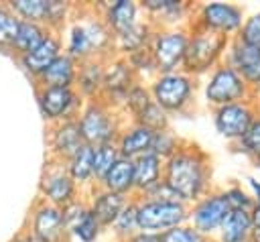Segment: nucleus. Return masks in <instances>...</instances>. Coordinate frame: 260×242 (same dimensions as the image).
Here are the masks:
<instances>
[{"mask_svg": "<svg viewBox=\"0 0 260 242\" xmlns=\"http://www.w3.org/2000/svg\"><path fill=\"white\" fill-rule=\"evenodd\" d=\"M67 14H69V4L67 2H61V0H49V10H47V28L53 31V28H59L65 24L67 20Z\"/></svg>", "mask_w": 260, "mask_h": 242, "instance_id": "44", "label": "nucleus"}, {"mask_svg": "<svg viewBox=\"0 0 260 242\" xmlns=\"http://www.w3.org/2000/svg\"><path fill=\"white\" fill-rule=\"evenodd\" d=\"M152 136H154V132L150 128L132 122V124L122 126V130H120V134H118V138H116L114 144H116L120 157L134 161V159L150 153Z\"/></svg>", "mask_w": 260, "mask_h": 242, "instance_id": "18", "label": "nucleus"}, {"mask_svg": "<svg viewBox=\"0 0 260 242\" xmlns=\"http://www.w3.org/2000/svg\"><path fill=\"white\" fill-rule=\"evenodd\" d=\"M122 242H160V236L158 234H148V232H136L132 236H128L126 240Z\"/></svg>", "mask_w": 260, "mask_h": 242, "instance_id": "45", "label": "nucleus"}, {"mask_svg": "<svg viewBox=\"0 0 260 242\" xmlns=\"http://www.w3.org/2000/svg\"><path fill=\"white\" fill-rule=\"evenodd\" d=\"M75 120H77L83 142L89 146L116 142V138L124 126L120 120V110L116 106L108 104L104 98L85 100V104L81 106Z\"/></svg>", "mask_w": 260, "mask_h": 242, "instance_id": "2", "label": "nucleus"}, {"mask_svg": "<svg viewBox=\"0 0 260 242\" xmlns=\"http://www.w3.org/2000/svg\"><path fill=\"white\" fill-rule=\"evenodd\" d=\"M160 242H213V238L203 236L189 224H181V226L171 228L165 234H160Z\"/></svg>", "mask_w": 260, "mask_h": 242, "instance_id": "41", "label": "nucleus"}, {"mask_svg": "<svg viewBox=\"0 0 260 242\" xmlns=\"http://www.w3.org/2000/svg\"><path fill=\"white\" fill-rule=\"evenodd\" d=\"M162 183L175 199L185 205L213 189V161L211 155L197 142L183 140V144L162 161Z\"/></svg>", "mask_w": 260, "mask_h": 242, "instance_id": "1", "label": "nucleus"}, {"mask_svg": "<svg viewBox=\"0 0 260 242\" xmlns=\"http://www.w3.org/2000/svg\"><path fill=\"white\" fill-rule=\"evenodd\" d=\"M260 112V102L258 98H250V100H242V102H232L219 108L211 110V122L215 132L228 140V142H238L244 132L248 130L250 122L254 120V116Z\"/></svg>", "mask_w": 260, "mask_h": 242, "instance_id": "9", "label": "nucleus"}, {"mask_svg": "<svg viewBox=\"0 0 260 242\" xmlns=\"http://www.w3.org/2000/svg\"><path fill=\"white\" fill-rule=\"evenodd\" d=\"M199 79L185 73L183 69L156 73L150 79V96L152 102L158 104L167 114H183L195 104Z\"/></svg>", "mask_w": 260, "mask_h": 242, "instance_id": "3", "label": "nucleus"}, {"mask_svg": "<svg viewBox=\"0 0 260 242\" xmlns=\"http://www.w3.org/2000/svg\"><path fill=\"white\" fill-rule=\"evenodd\" d=\"M104 61L106 59H85L77 65L75 75V92L83 100H95L102 98V83H104Z\"/></svg>", "mask_w": 260, "mask_h": 242, "instance_id": "21", "label": "nucleus"}, {"mask_svg": "<svg viewBox=\"0 0 260 242\" xmlns=\"http://www.w3.org/2000/svg\"><path fill=\"white\" fill-rule=\"evenodd\" d=\"M39 106L43 116L51 122L75 120L83 106V98L75 92V87H41Z\"/></svg>", "mask_w": 260, "mask_h": 242, "instance_id": "11", "label": "nucleus"}, {"mask_svg": "<svg viewBox=\"0 0 260 242\" xmlns=\"http://www.w3.org/2000/svg\"><path fill=\"white\" fill-rule=\"evenodd\" d=\"M83 138H81V132H79V126H77V120H63V122H57L55 130H53V136H51V146H53V153L59 161H69L81 146H83Z\"/></svg>", "mask_w": 260, "mask_h": 242, "instance_id": "23", "label": "nucleus"}, {"mask_svg": "<svg viewBox=\"0 0 260 242\" xmlns=\"http://www.w3.org/2000/svg\"><path fill=\"white\" fill-rule=\"evenodd\" d=\"M136 199V226L138 232L165 234L171 228L187 224L189 205L179 199Z\"/></svg>", "mask_w": 260, "mask_h": 242, "instance_id": "5", "label": "nucleus"}, {"mask_svg": "<svg viewBox=\"0 0 260 242\" xmlns=\"http://www.w3.org/2000/svg\"><path fill=\"white\" fill-rule=\"evenodd\" d=\"M77 61L71 59L67 53H61L41 75V87H73L77 75Z\"/></svg>", "mask_w": 260, "mask_h": 242, "instance_id": "27", "label": "nucleus"}, {"mask_svg": "<svg viewBox=\"0 0 260 242\" xmlns=\"http://www.w3.org/2000/svg\"><path fill=\"white\" fill-rule=\"evenodd\" d=\"M63 53V43H61V39L53 33V31H49V35L45 37V41L39 45V47H35L30 53H26V55H20V63H22V67L28 71V73H32L35 77H39L59 55Z\"/></svg>", "mask_w": 260, "mask_h": 242, "instance_id": "20", "label": "nucleus"}, {"mask_svg": "<svg viewBox=\"0 0 260 242\" xmlns=\"http://www.w3.org/2000/svg\"><path fill=\"white\" fill-rule=\"evenodd\" d=\"M132 122H136V124H142V126H146V128H150L152 132H156V130H162V128H169V114L158 106V104H154V102H150Z\"/></svg>", "mask_w": 260, "mask_h": 242, "instance_id": "37", "label": "nucleus"}, {"mask_svg": "<svg viewBox=\"0 0 260 242\" xmlns=\"http://www.w3.org/2000/svg\"><path fill=\"white\" fill-rule=\"evenodd\" d=\"M246 183H248V191L254 197V201H260V181L256 177H248Z\"/></svg>", "mask_w": 260, "mask_h": 242, "instance_id": "46", "label": "nucleus"}, {"mask_svg": "<svg viewBox=\"0 0 260 242\" xmlns=\"http://www.w3.org/2000/svg\"><path fill=\"white\" fill-rule=\"evenodd\" d=\"M183 144V138L173 132L171 128H162V130H156L154 136H152V144H150V153L156 155L158 159L167 161L171 155H175V150Z\"/></svg>", "mask_w": 260, "mask_h": 242, "instance_id": "33", "label": "nucleus"}, {"mask_svg": "<svg viewBox=\"0 0 260 242\" xmlns=\"http://www.w3.org/2000/svg\"><path fill=\"white\" fill-rule=\"evenodd\" d=\"M152 35H154V24L148 18H140L126 33L114 37V55L128 57L140 49H146L150 45Z\"/></svg>", "mask_w": 260, "mask_h": 242, "instance_id": "22", "label": "nucleus"}, {"mask_svg": "<svg viewBox=\"0 0 260 242\" xmlns=\"http://www.w3.org/2000/svg\"><path fill=\"white\" fill-rule=\"evenodd\" d=\"M234 39H238L244 45H250L254 49H260V10L246 14V18Z\"/></svg>", "mask_w": 260, "mask_h": 242, "instance_id": "40", "label": "nucleus"}, {"mask_svg": "<svg viewBox=\"0 0 260 242\" xmlns=\"http://www.w3.org/2000/svg\"><path fill=\"white\" fill-rule=\"evenodd\" d=\"M16 242H39V240H37L32 234H28V236H22V238H18Z\"/></svg>", "mask_w": 260, "mask_h": 242, "instance_id": "49", "label": "nucleus"}, {"mask_svg": "<svg viewBox=\"0 0 260 242\" xmlns=\"http://www.w3.org/2000/svg\"><path fill=\"white\" fill-rule=\"evenodd\" d=\"M118 157H120V153L114 142L93 146V183L95 185L102 181V177L108 173V169L118 161Z\"/></svg>", "mask_w": 260, "mask_h": 242, "instance_id": "35", "label": "nucleus"}, {"mask_svg": "<svg viewBox=\"0 0 260 242\" xmlns=\"http://www.w3.org/2000/svg\"><path fill=\"white\" fill-rule=\"evenodd\" d=\"M32 236L39 242H67V228L61 207L43 203L32 218Z\"/></svg>", "mask_w": 260, "mask_h": 242, "instance_id": "16", "label": "nucleus"}, {"mask_svg": "<svg viewBox=\"0 0 260 242\" xmlns=\"http://www.w3.org/2000/svg\"><path fill=\"white\" fill-rule=\"evenodd\" d=\"M256 98L250 87L246 85V81L240 77V73L230 67L225 61H221L219 65H215L203 81V100L205 104L213 110L232 102H242V100H250Z\"/></svg>", "mask_w": 260, "mask_h": 242, "instance_id": "7", "label": "nucleus"}, {"mask_svg": "<svg viewBox=\"0 0 260 242\" xmlns=\"http://www.w3.org/2000/svg\"><path fill=\"white\" fill-rule=\"evenodd\" d=\"M65 169L77 187L95 185L93 183V146L83 144L69 161H65Z\"/></svg>", "mask_w": 260, "mask_h": 242, "instance_id": "28", "label": "nucleus"}, {"mask_svg": "<svg viewBox=\"0 0 260 242\" xmlns=\"http://www.w3.org/2000/svg\"><path fill=\"white\" fill-rule=\"evenodd\" d=\"M102 8V20L106 22V26L110 28V33L114 37L126 33L132 24H136L140 20V4L132 2V0H114V2H104L100 4Z\"/></svg>", "mask_w": 260, "mask_h": 242, "instance_id": "17", "label": "nucleus"}, {"mask_svg": "<svg viewBox=\"0 0 260 242\" xmlns=\"http://www.w3.org/2000/svg\"><path fill=\"white\" fill-rule=\"evenodd\" d=\"M250 218H252L254 228H260V201H254V205L250 209Z\"/></svg>", "mask_w": 260, "mask_h": 242, "instance_id": "47", "label": "nucleus"}, {"mask_svg": "<svg viewBox=\"0 0 260 242\" xmlns=\"http://www.w3.org/2000/svg\"><path fill=\"white\" fill-rule=\"evenodd\" d=\"M128 199H130L128 195L114 193V191H108V189H102V187L95 185L93 191H91V199H89L87 207L95 216L100 226L108 228V226H112L116 216L122 211V207L128 203Z\"/></svg>", "mask_w": 260, "mask_h": 242, "instance_id": "19", "label": "nucleus"}, {"mask_svg": "<svg viewBox=\"0 0 260 242\" xmlns=\"http://www.w3.org/2000/svg\"><path fill=\"white\" fill-rule=\"evenodd\" d=\"M152 102V96H150V89H148V85L146 83H142L140 79L126 92V96H124V100H122V104H120V108H122V112L124 114H130L132 116V120L148 106Z\"/></svg>", "mask_w": 260, "mask_h": 242, "instance_id": "32", "label": "nucleus"}, {"mask_svg": "<svg viewBox=\"0 0 260 242\" xmlns=\"http://www.w3.org/2000/svg\"><path fill=\"white\" fill-rule=\"evenodd\" d=\"M20 20L26 22H37V24H47V10H49V0H12L8 6Z\"/></svg>", "mask_w": 260, "mask_h": 242, "instance_id": "31", "label": "nucleus"}, {"mask_svg": "<svg viewBox=\"0 0 260 242\" xmlns=\"http://www.w3.org/2000/svg\"><path fill=\"white\" fill-rule=\"evenodd\" d=\"M193 2L189 0H142L140 10L148 16V20L156 28H177L191 26L193 18Z\"/></svg>", "mask_w": 260, "mask_h": 242, "instance_id": "12", "label": "nucleus"}, {"mask_svg": "<svg viewBox=\"0 0 260 242\" xmlns=\"http://www.w3.org/2000/svg\"><path fill=\"white\" fill-rule=\"evenodd\" d=\"M71 59H75L77 63L85 61V59H91L93 57V51H91V45H89V37L85 33V26L81 24V20H75L71 26H69V33H67V43H65V51Z\"/></svg>", "mask_w": 260, "mask_h": 242, "instance_id": "30", "label": "nucleus"}, {"mask_svg": "<svg viewBox=\"0 0 260 242\" xmlns=\"http://www.w3.org/2000/svg\"><path fill=\"white\" fill-rule=\"evenodd\" d=\"M162 181V159L146 153L134 159V197H142Z\"/></svg>", "mask_w": 260, "mask_h": 242, "instance_id": "24", "label": "nucleus"}, {"mask_svg": "<svg viewBox=\"0 0 260 242\" xmlns=\"http://www.w3.org/2000/svg\"><path fill=\"white\" fill-rule=\"evenodd\" d=\"M248 242H260V228H254L252 234H250V240Z\"/></svg>", "mask_w": 260, "mask_h": 242, "instance_id": "48", "label": "nucleus"}, {"mask_svg": "<svg viewBox=\"0 0 260 242\" xmlns=\"http://www.w3.org/2000/svg\"><path fill=\"white\" fill-rule=\"evenodd\" d=\"M138 81L136 73L132 71L130 63L126 61V57L120 55H112L104 61V83H102V98L120 108L126 92Z\"/></svg>", "mask_w": 260, "mask_h": 242, "instance_id": "13", "label": "nucleus"}, {"mask_svg": "<svg viewBox=\"0 0 260 242\" xmlns=\"http://www.w3.org/2000/svg\"><path fill=\"white\" fill-rule=\"evenodd\" d=\"M189 41V28L177 26V28H156L150 39L148 51L154 59L156 73H169L177 71L183 65V57L187 51Z\"/></svg>", "mask_w": 260, "mask_h": 242, "instance_id": "8", "label": "nucleus"}, {"mask_svg": "<svg viewBox=\"0 0 260 242\" xmlns=\"http://www.w3.org/2000/svg\"><path fill=\"white\" fill-rule=\"evenodd\" d=\"M234 150L246 155L248 159H252L260 150V112L254 116L248 130L244 132V136L238 142H234Z\"/></svg>", "mask_w": 260, "mask_h": 242, "instance_id": "36", "label": "nucleus"}, {"mask_svg": "<svg viewBox=\"0 0 260 242\" xmlns=\"http://www.w3.org/2000/svg\"><path fill=\"white\" fill-rule=\"evenodd\" d=\"M228 214H230V205L221 189H211L209 193H205L203 197H199L195 203L189 205L187 224L197 232H201L203 236L213 238Z\"/></svg>", "mask_w": 260, "mask_h": 242, "instance_id": "10", "label": "nucleus"}, {"mask_svg": "<svg viewBox=\"0 0 260 242\" xmlns=\"http://www.w3.org/2000/svg\"><path fill=\"white\" fill-rule=\"evenodd\" d=\"M223 61L240 73V77L246 81L250 92L258 98L260 94V49L244 45L238 39H230Z\"/></svg>", "mask_w": 260, "mask_h": 242, "instance_id": "14", "label": "nucleus"}, {"mask_svg": "<svg viewBox=\"0 0 260 242\" xmlns=\"http://www.w3.org/2000/svg\"><path fill=\"white\" fill-rule=\"evenodd\" d=\"M100 232H102V226H100V222L95 220V216L89 211V207L83 211V216L73 224V228H71V232L69 234H73L75 238H79L81 242H95L98 240V236H100Z\"/></svg>", "mask_w": 260, "mask_h": 242, "instance_id": "38", "label": "nucleus"}, {"mask_svg": "<svg viewBox=\"0 0 260 242\" xmlns=\"http://www.w3.org/2000/svg\"><path fill=\"white\" fill-rule=\"evenodd\" d=\"M252 163H254V167H256V169H260V150L252 157Z\"/></svg>", "mask_w": 260, "mask_h": 242, "instance_id": "50", "label": "nucleus"}, {"mask_svg": "<svg viewBox=\"0 0 260 242\" xmlns=\"http://www.w3.org/2000/svg\"><path fill=\"white\" fill-rule=\"evenodd\" d=\"M228 43L230 39L221 35L209 33L197 26H189V41H187V51H185L181 69L193 75L195 79L205 77L215 65L223 61Z\"/></svg>", "mask_w": 260, "mask_h": 242, "instance_id": "4", "label": "nucleus"}, {"mask_svg": "<svg viewBox=\"0 0 260 242\" xmlns=\"http://www.w3.org/2000/svg\"><path fill=\"white\" fill-rule=\"evenodd\" d=\"M20 18L6 6H0V47H12Z\"/></svg>", "mask_w": 260, "mask_h": 242, "instance_id": "43", "label": "nucleus"}, {"mask_svg": "<svg viewBox=\"0 0 260 242\" xmlns=\"http://www.w3.org/2000/svg\"><path fill=\"white\" fill-rule=\"evenodd\" d=\"M221 193H223L230 209H246V211H250L252 205H254V197L240 183H230V185L221 187Z\"/></svg>", "mask_w": 260, "mask_h": 242, "instance_id": "39", "label": "nucleus"}, {"mask_svg": "<svg viewBox=\"0 0 260 242\" xmlns=\"http://www.w3.org/2000/svg\"><path fill=\"white\" fill-rule=\"evenodd\" d=\"M126 61L130 63V67H132V71L136 73L138 79H140V77H154V75H156L154 59H152L148 47H146V49H140V51H136V53H132V55H128Z\"/></svg>", "mask_w": 260, "mask_h": 242, "instance_id": "42", "label": "nucleus"}, {"mask_svg": "<svg viewBox=\"0 0 260 242\" xmlns=\"http://www.w3.org/2000/svg\"><path fill=\"white\" fill-rule=\"evenodd\" d=\"M246 18V10L236 2H199L193 6L191 26L221 35L225 39H234Z\"/></svg>", "mask_w": 260, "mask_h": 242, "instance_id": "6", "label": "nucleus"}, {"mask_svg": "<svg viewBox=\"0 0 260 242\" xmlns=\"http://www.w3.org/2000/svg\"><path fill=\"white\" fill-rule=\"evenodd\" d=\"M49 35V28L43 26V24H37V22H26V20H20L18 24V31H16V37L12 41V47L16 53L20 55H26L30 53L35 47H39L45 37Z\"/></svg>", "mask_w": 260, "mask_h": 242, "instance_id": "29", "label": "nucleus"}, {"mask_svg": "<svg viewBox=\"0 0 260 242\" xmlns=\"http://www.w3.org/2000/svg\"><path fill=\"white\" fill-rule=\"evenodd\" d=\"M98 187L132 197L134 195V161L118 157V161L108 169V173L102 177Z\"/></svg>", "mask_w": 260, "mask_h": 242, "instance_id": "25", "label": "nucleus"}, {"mask_svg": "<svg viewBox=\"0 0 260 242\" xmlns=\"http://www.w3.org/2000/svg\"><path fill=\"white\" fill-rule=\"evenodd\" d=\"M41 191L45 199L55 207H65L77 199V185L69 177L65 165H55L45 173Z\"/></svg>", "mask_w": 260, "mask_h": 242, "instance_id": "15", "label": "nucleus"}, {"mask_svg": "<svg viewBox=\"0 0 260 242\" xmlns=\"http://www.w3.org/2000/svg\"><path fill=\"white\" fill-rule=\"evenodd\" d=\"M110 228L114 230V234L120 240H126L128 236L138 232V226H136V199L134 197L128 199V203L122 207V211L116 216V220L112 222Z\"/></svg>", "mask_w": 260, "mask_h": 242, "instance_id": "34", "label": "nucleus"}, {"mask_svg": "<svg viewBox=\"0 0 260 242\" xmlns=\"http://www.w3.org/2000/svg\"><path fill=\"white\" fill-rule=\"evenodd\" d=\"M254 230L250 211L246 209H230L223 224L213 236V242H248Z\"/></svg>", "mask_w": 260, "mask_h": 242, "instance_id": "26", "label": "nucleus"}]
</instances>
